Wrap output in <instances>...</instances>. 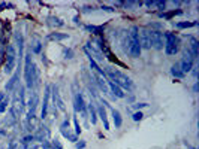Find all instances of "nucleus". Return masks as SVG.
<instances>
[{"label": "nucleus", "instance_id": "nucleus-32", "mask_svg": "<svg viewBox=\"0 0 199 149\" xmlns=\"http://www.w3.org/2000/svg\"><path fill=\"white\" fill-rule=\"evenodd\" d=\"M51 149H63V145L60 143V140L57 137L51 139Z\"/></svg>", "mask_w": 199, "mask_h": 149}, {"label": "nucleus", "instance_id": "nucleus-11", "mask_svg": "<svg viewBox=\"0 0 199 149\" xmlns=\"http://www.w3.org/2000/svg\"><path fill=\"white\" fill-rule=\"evenodd\" d=\"M69 124H71L69 118H66V119L60 124V133L63 134V137H64V139H68V140H71V142L76 143V142H78V136L69 130Z\"/></svg>", "mask_w": 199, "mask_h": 149}, {"label": "nucleus", "instance_id": "nucleus-19", "mask_svg": "<svg viewBox=\"0 0 199 149\" xmlns=\"http://www.w3.org/2000/svg\"><path fill=\"white\" fill-rule=\"evenodd\" d=\"M189 40H190V43H189L187 49L190 51L192 57L196 60V57H198V40H196V37H193V36H189Z\"/></svg>", "mask_w": 199, "mask_h": 149}, {"label": "nucleus", "instance_id": "nucleus-20", "mask_svg": "<svg viewBox=\"0 0 199 149\" xmlns=\"http://www.w3.org/2000/svg\"><path fill=\"white\" fill-rule=\"evenodd\" d=\"M111 115H112L114 127H115V128H120V127L123 125V118H121V113H120L117 109H111Z\"/></svg>", "mask_w": 199, "mask_h": 149}, {"label": "nucleus", "instance_id": "nucleus-38", "mask_svg": "<svg viewBox=\"0 0 199 149\" xmlns=\"http://www.w3.org/2000/svg\"><path fill=\"white\" fill-rule=\"evenodd\" d=\"M147 106H148L147 103H135V105H133L135 109H142V107H147Z\"/></svg>", "mask_w": 199, "mask_h": 149}, {"label": "nucleus", "instance_id": "nucleus-16", "mask_svg": "<svg viewBox=\"0 0 199 149\" xmlns=\"http://www.w3.org/2000/svg\"><path fill=\"white\" fill-rule=\"evenodd\" d=\"M24 125H26V128H27V130L30 131V134H32V131H36V130L39 128L40 122H39V119L36 118V115H33V116H26Z\"/></svg>", "mask_w": 199, "mask_h": 149}, {"label": "nucleus", "instance_id": "nucleus-30", "mask_svg": "<svg viewBox=\"0 0 199 149\" xmlns=\"http://www.w3.org/2000/svg\"><path fill=\"white\" fill-rule=\"evenodd\" d=\"M154 5H156L157 11H160V14L165 12V9H166V2L165 0H157V2H154Z\"/></svg>", "mask_w": 199, "mask_h": 149}, {"label": "nucleus", "instance_id": "nucleus-2", "mask_svg": "<svg viewBox=\"0 0 199 149\" xmlns=\"http://www.w3.org/2000/svg\"><path fill=\"white\" fill-rule=\"evenodd\" d=\"M129 43H127V54L132 58L141 57V43H139V34H138V26H132L129 30Z\"/></svg>", "mask_w": 199, "mask_h": 149}, {"label": "nucleus", "instance_id": "nucleus-8", "mask_svg": "<svg viewBox=\"0 0 199 149\" xmlns=\"http://www.w3.org/2000/svg\"><path fill=\"white\" fill-rule=\"evenodd\" d=\"M50 98H51V85H45V91H43V100H42V109H40V118L47 119L48 110H50Z\"/></svg>", "mask_w": 199, "mask_h": 149}, {"label": "nucleus", "instance_id": "nucleus-24", "mask_svg": "<svg viewBox=\"0 0 199 149\" xmlns=\"http://www.w3.org/2000/svg\"><path fill=\"white\" fill-rule=\"evenodd\" d=\"M48 19V26H51V27H63L64 26V22L60 19V18H57V16H48L47 18Z\"/></svg>", "mask_w": 199, "mask_h": 149}, {"label": "nucleus", "instance_id": "nucleus-28", "mask_svg": "<svg viewBox=\"0 0 199 149\" xmlns=\"http://www.w3.org/2000/svg\"><path fill=\"white\" fill-rule=\"evenodd\" d=\"M33 142H35V136H33V134H26L23 139L19 140V143L24 145V146H27V145H30V143H33Z\"/></svg>", "mask_w": 199, "mask_h": 149}, {"label": "nucleus", "instance_id": "nucleus-42", "mask_svg": "<svg viewBox=\"0 0 199 149\" xmlns=\"http://www.w3.org/2000/svg\"><path fill=\"white\" fill-rule=\"evenodd\" d=\"M193 92H198V82H195L193 85Z\"/></svg>", "mask_w": 199, "mask_h": 149}, {"label": "nucleus", "instance_id": "nucleus-31", "mask_svg": "<svg viewBox=\"0 0 199 149\" xmlns=\"http://www.w3.org/2000/svg\"><path fill=\"white\" fill-rule=\"evenodd\" d=\"M40 49H42L40 40H39V39H35V42H33V46H32V51H33L35 54H39V52H40Z\"/></svg>", "mask_w": 199, "mask_h": 149}, {"label": "nucleus", "instance_id": "nucleus-1", "mask_svg": "<svg viewBox=\"0 0 199 149\" xmlns=\"http://www.w3.org/2000/svg\"><path fill=\"white\" fill-rule=\"evenodd\" d=\"M105 74H106V78L111 79V82H114L115 85H118L121 90L123 88L124 90H132V88H133V82L130 81V78H127L123 72H120L115 67L108 66L106 70H105Z\"/></svg>", "mask_w": 199, "mask_h": 149}, {"label": "nucleus", "instance_id": "nucleus-45", "mask_svg": "<svg viewBox=\"0 0 199 149\" xmlns=\"http://www.w3.org/2000/svg\"><path fill=\"white\" fill-rule=\"evenodd\" d=\"M187 149H196V148H193V146H187Z\"/></svg>", "mask_w": 199, "mask_h": 149}, {"label": "nucleus", "instance_id": "nucleus-34", "mask_svg": "<svg viewBox=\"0 0 199 149\" xmlns=\"http://www.w3.org/2000/svg\"><path fill=\"white\" fill-rule=\"evenodd\" d=\"M63 54H64V58H74V51H72V49L71 48H64L63 49Z\"/></svg>", "mask_w": 199, "mask_h": 149}, {"label": "nucleus", "instance_id": "nucleus-27", "mask_svg": "<svg viewBox=\"0 0 199 149\" xmlns=\"http://www.w3.org/2000/svg\"><path fill=\"white\" fill-rule=\"evenodd\" d=\"M181 14H183L181 9H174V11H171V12H163V14H160V18H163V19H171L172 16L181 15Z\"/></svg>", "mask_w": 199, "mask_h": 149}, {"label": "nucleus", "instance_id": "nucleus-43", "mask_svg": "<svg viewBox=\"0 0 199 149\" xmlns=\"http://www.w3.org/2000/svg\"><path fill=\"white\" fill-rule=\"evenodd\" d=\"M5 97H6V94H5V92H0V102H2Z\"/></svg>", "mask_w": 199, "mask_h": 149}, {"label": "nucleus", "instance_id": "nucleus-7", "mask_svg": "<svg viewBox=\"0 0 199 149\" xmlns=\"http://www.w3.org/2000/svg\"><path fill=\"white\" fill-rule=\"evenodd\" d=\"M151 30L148 27H138V34H139V43L141 49H151V39H150Z\"/></svg>", "mask_w": 199, "mask_h": 149}, {"label": "nucleus", "instance_id": "nucleus-29", "mask_svg": "<svg viewBox=\"0 0 199 149\" xmlns=\"http://www.w3.org/2000/svg\"><path fill=\"white\" fill-rule=\"evenodd\" d=\"M8 105H9V95H6L2 102H0V113H3L8 110Z\"/></svg>", "mask_w": 199, "mask_h": 149}, {"label": "nucleus", "instance_id": "nucleus-40", "mask_svg": "<svg viewBox=\"0 0 199 149\" xmlns=\"http://www.w3.org/2000/svg\"><path fill=\"white\" fill-rule=\"evenodd\" d=\"M102 9L106 11V12H114V11H115L114 8H109V6H105V5H102Z\"/></svg>", "mask_w": 199, "mask_h": 149}, {"label": "nucleus", "instance_id": "nucleus-25", "mask_svg": "<svg viewBox=\"0 0 199 149\" xmlns=\"http://www.w3.org/2000/svg\"><path fill=\"white\" fill-rule=\"evenodd\" d=\"M84 29L93 34H97V36H100L103 33V26H84Z\"/></svg>", "mask_w": 199, "mask_h": 149}, {"label": "nucleus", "instance_id": "nucleus-44", "mask_svg": "<svg viewBox=\"0 0 199 149\" xmlns=\"http://www.w3.org/2000/svg\"><path fill=\"white\" fill-rule=\"evenodd\" d=\"M78 19H79V16H78V15H75V16H74V21H75V22H78Z\"/></svg>", "mask_w": 199, "mask_h": 149}, {"label": "nucleus", "instance_id": "nucleus-15", "mask_svg": "<svg viewBox=\"0 0 199 149\" xmlns=\"http://www.w3.org/2000/svg\"><path fill=\"white\" fill-rule=\"evenodd\" d=\"M19 73H21V66H18L17 67V72L12 74V78L8 81V84H6V91L8 92H12L15 88H17V85H18V79H19Z\"/></svg>", "mask_w": 199, "mask_h": 149}, {"label": "nucleus", "instance_id": "nucleus-37", "mask_svg": "<svg viewBox=\"0 0 199 149\" xmlns=\"http://www.w3.org/2000/svg\"><path fill=\"white\" fill-rule=\"evenodd\" d=\"M85 146H87L85 140H79V142H76V143H75V148H76V149H84Z\"/></svg>", "mask_w": 199, "mask_h": 149}, {"label": "nucleus", "instance_id": "nucleus-46", "mask_svg": "<svg viewBox=\"0 0 199 149\" xmlns=\"http://www.w3.org/2000/svg\"><path fill=\"white\" fill-rule=\"evenodd\" d=\"M0 121H2V116H0Z\"/></svg>", "mask_w": 199, "mask_h": 149}, {"label": "nucleus", "instance_id": "nucleus-22", "mask_svg": "<svg viewBox=\"0 0 199 149\" xmlns=\"http://www.w3.org/2000/svg\"><path fill=\"white\" fill-rule=\"evenodd\" d=\"M69 34L68 33H50L47 36V40H54V42H60V40H64V39H68Z\"/></svg>", "mask_w": 199, "mask_h": 149}, {"label": "nucleus", "instance_id": "nucleus-10", "mask_svg": "<svg viewBox=\"0 0 199 149\" xmlns=\"http://www.w3.org/2000/svg\"><path fill=\"white\" fill-rule=\"evenodd\" d=\"M150 39H151V48L157 49V51H160V49H163V48H165L163 33H160L159 30H151V33H150Z\"/></svg>", "mask_w": 199, "mask_h": 149}, {"label": "nucleus", "instance_id": "nucleus-18", "mask_svg": "<svg viewBox=\"0 0 199 149\" xmlns=\"http://www.w3.org/2000/svg\"><path fill=\"white\" fill-rule=\"evenodd\" d=\"M96 112H97L99 118H100L102 122H103V128H105V130H109V122H108V116H106V107L102 106V105H99V106L96 107Z\"/></svg>", "mask_w": 199, "mask_h": 149}, {"label": "nucleus", "instance_id": "nucleus-12", "mask_svg": "<svg viewBox=\"0 0 199 149\" xmlns=\"http://www.w3.org/2000/svg\"><path fill=\"white\" fill-rule=\"evenodd\" d=\"M51 97H53V102H54V107L60 112H66V106H64V102L60 97V91H58L57 85H51Z\"/></svg>", "mask_w": 199, "mask_h": 149}, {"label": "nucleus", "instance_id": "nucleus-21", "mask_svg": "<svg viewBox=\"0 0 199 149\" xmlns=\"http://www.w3.org/2000/svg\"><path fill=\"white\" fill-rule=\"evenodd\" d=\"M87 112H88V116H90L92 124L94 125V124L97 122V112H96V107H94V105H93V103H88V106H87Z\"/></svg>", "mask_w": 199, "mask_h": 149}, {"label": "nucleus", "instance_id": "nucleus-14", "mask_svg": "<svg viewBox=\"0 0 199 149\" xmlns=\"http://www.w3.org/2000/svg\"><path fill=\"white\" fill-rule=\"evenodd\" d=\"M37 105H39V97H37V94H36V92L30 94L29 102H26V106L29 107V110H27V116H33V115H36Z\"/></svg>", "mask_w": 199, "mask_h": 149}, {"label": "nucleus", "instance_id": "nucleus-26", "mask_svg": "<svg viewBox=\"0 0 199 149\" xmlns=\"http://www.w3.org/2000/svg\"><path fill=\"white\" fill-rule=\"evenodd\" d=\"M198 21H184V22H177L175 27L177 29H189V27H196Z\"/></svg>", "mask_w": 199, "mask_h": 149}, {"label": "nucleus", "instance_id": "nucleus-9", "mask_svg": "<svg viewBox=\"0 0 199 149\" xmlns=\"http://www.w3.org/2000/svg\"><path fill=\"white\" fill-rule=\"evenodd\" d=\"M193 61H195V58L192 57V54H190V51L186 48L184 49V52H183V60L181 61H178L180 63V69H181V72L186 74V73H189L190 70H192V67H193Z\"/></svg>", "mask_w": 199, "mask_h": 149}, {"label": "nucleus", "instance_id": "nucleus-6", "mask_svg": "<svg viewBox=\"0 0 199 149\" xmlns=\"http://www.w3.org/2000/svg\"><path fill=\"white\" fill-rule=\"evenodd\" d=\"M74 107H75V112L81 113L84 119H87L88 116V112H87V105H85V100H84V94L79 91L76 94H74Z\"/></svg>", "mask_w": 199, "mask_h": 149}, {"label": "nucleus", "instance_id": "nucleus-36", "mask_svg": "<svg viewBox=\"0 0 199 149\" xmlns=\"http://www.w3.org/2000/svg\"><path fill=\"white\" fill-rule=\"evenodd\" d=\"M142 118H144V113H142V112H139V110H138V112H135L133 115H132V119H133L135 122H139Z\"/></svg>", "mask_w": 199, "mask_h": 149}, {"label": "nucleus", "instance_id": "nucleus-33", "mask_svg": "<svg viewBox=\"0 0 199 149\" xmlns=\"http://www.w3.org/2000/svg\"><path fill=\"white\" fill-rule=\"evenodd\" d=\"M74 127H75V134H81V125H79V122H78V116L75 115L74 116Z\"/></svg>", "mask_w": 199, "mask_h": 149}, {"label": "nucleus", "instance_id": "nucleus-4", "mask_svg": "<svg viewBox=\"0 0 199 149\" xmlns=\"http://www.w3.org/2000/svg\"><path fill=\"white\" fill-rule=\"evenodd\" d=\"M33 60H32V52H27L24 55V81L26 87L32 91L35 88V78H33Z\"/></svg>", "mask_w": 199, "mask_h": 149}, {"label": "nucleus", "instance_id": "nucleus-39", "mask_svg": "<svg viewBox=\"0 0 199 149\" xmlns=\"http://www.w3.org/2000/svg\"><path fill=\"white\" fill-rule=\"evenodd\" d=\"M190 72H192V74H193V78L196 79V78H198V66H193Z\"/></svg>", "mask_w": 199, "mask_h": 149}, {"label": "nucleus", "instance_id": "nucleus-35", "mask_svg": "<svg viewBox=\"0 0 199 149\" xmlns=\"http://www.w3.org/2000/svg\"><path fill=\"white\" fill-rule=\"evenodd\" d=\"M6 149H18V142L15 139H9L8 142V148Z\"/></svg>", "mask_w": 199, "mask_h": 149}, {"label": "nucleus", "instance_id": "nucleus-5", "mask_svg": "<svg viewBox=\"0 0 199 149\" xmlns=\"http://www.w3.org/2000/svg\"><path fill=\"white\" fill-rule=\"evenodd\" d=\"M163 39H165V52L166 55H175L177 52H178L180 49V42H178V37H177V34L171 33V32H166L163 34Z\"/></svg>", "mask_w": 199, "mask_h": 149}, {"label": "nucleus", "instance_id": "nucleus-17", "mask_svg": "<svg viewBox=\"0 0 199 149\" xmlns=\"http://www.w3.org/2000/svg\"><path fill=\"white\" fill-rule=\"evenodd\" d=\"M108 88H109V94H112L114 98H124L126 97L124 91L118 85H115L114 82H111V81H108Z\"/></svg>", "mask_w": 199, "mask_h": 149}, {"label": "nucleus", "instance_id": "nucleus-41", "mask_svg": "<svg viewBox=\"0 0 199 149\" xmlns=\"http://www.w3.org/2000/svg\"><path fill=\"white\" fill-rule=\"evenodd\" d=\"M144 5H145V6H148V8H151V6L154 5V2H145Z\"/></svg>", "mask_w": 199, "mask_h": 149}, {"label": "nucleus", "instance_id": "nucleus-13", "mask_svg": "<svg viewBox=\"0 0 199 149\" xmlns=\"http://www.w3.org/2000/svg\"><path fill=\"white\" fill-rule=\"evenodd\" d=\"M35 140L39 142V143H43V142H48L51 139V130L47 127V125H39V128L35 131Z\"/></svg>", "mask_w": 199, "mask_h": 149}, {"label": "nucleus", "instance_id": "nucleus-23", "mask_svg": "<svg viewBox=\"0 0 199 149\" xmlns=\"http://www.w3.org/2000/svg\"><path fill=\"white\" fill-rule=\"evenodd\" d=\"M171 74H172L174 78H177V79L184 78V73H183L181 69H180V63H175V64L171 67Z\"/></svg>", "mask_w": 199, "mask_h": 149}, {"label": "nucleus", "instance_id": "nucleus-3", "mask_svg": "<svg viewBox=\"0 0 199 149\" xmlns=\"http://www.w3.org/2000/svg\"><path fill=\"white\" fill-rule=\"evenodd\" d=\"M5 57H6V63L3 66V72L6 74H11L17 66V58H18V54H17V48L15 45L12 43H8L6 45V51H5Z\"/></svg>", "mask_w": 199, "mask_h": 149}]
</instances>
